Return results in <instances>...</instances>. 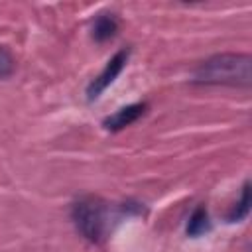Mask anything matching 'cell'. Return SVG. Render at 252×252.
<instances>
[{
	"mask_svg": "<svg viewBox=\"0 0 252 252\" xmlns=\"http://www.w3.org/2000/svg\"><path fill=\"white\" fill-rule=\"evenodd\" d=\"M250 55L220 53L203 61L195 71V81L205 85H238L248 87L252 79Z\"/></svg>",
	"mask_w": 252,
	"mask_h": 252,
	"instance_id": "6da1fadb",
	"label": "cell"
},
{
	"mask_svg": "<svg viewBox=\"0 0 252 252\" xmlns=\"http://www.w3.org/2000/svg\"><path fill=\"white\" fill-rule=\"evenodd\" d=\"M77 230L91 242H98L106 230V203L98 197H83L73 205Z\"/></svg>",
	"mask_w": 252,
	"mask_h": 252,
	"instance_id": "7a4b0ae2",
	"label": "cell"
},
{
	"mask_svg": "<svg viewBox=\"0 0 252 252\" xmlns=\"http://www.w3.org/2000/svg\"><path fill=\"white\" fill-rule=\"evenodd\" d=\"M126 59H128V49H120L108 63H106V67L93 79V83L89 85V89H87V94H89V98L93 100V98H96L116 77H118V73L124 69V65H126Z\"/></svg>",
	"mask_w": 252,
	"mask_h": 252,
	"instance_id": "3957f363",
	"label": "cell"
},
{
	"mask_svg": "<svg viewBox=\"0 0 252 252\" xmlns=\"http://www.w3.org/2000/svg\"><path fill=\"white\" fill-rule=\"evenodd\" d=\"M144 110H146V104H144V102L128 104V106L120 108L118 112H114L112 116L104 118V122H102V124H104V128H106V130L118 132V130H122V128H126V126H130L132 122H136V120L144 114Z\"/></svg>",
	"mask_w": 252,
	"mask_h": 252,
	"instance_id": "277c9868",
	"label": "cell"
},
{
	"mask_svg": "<svg viewBox=\"0 0 252 252\" xmlns=\"http://www.w3.org/2000/svg\"><path fill=\"white\" fill-rule=\"evenodd\" d=\"M116 30H118L116 18L112 14H102L93 24V37L96 41H106V39H110L116 33Z\"/></svg>",
	"mask_w": 252,
	"mask_h": 252,
	"instance_id": "5b68a950",
	"label": "cell"
},
{
	"mask_svg": "<svg viewBox=\"0 0 252 252\" xmlns=\"http://www.w3.org/2000/svg\"><path fill=\"white\" fill-rule=\"evenodd\" d=\"M211 228V222H209V213L207 209L201 205L193 211V215L189 217V222H187V234L189 236H199L203 232H207Z\"/></svg>",
	"mask_w": 252,
	"mask_h": 252,
	"instance_id": "8992f818",
	"label": "cell"
},
{
	"mask_svg": "<svg viewBox=\"0 0 252 252\" xmlns=\"http://www.w3.org/2000/svg\"><path fill=\"white\" fill-rule=\"evenodd\" d=\"M250 211V183L246 181L242 185V193H240V201L234 205V209L230 211L228 215V220L230 222H236V220H242Z\"/></svg>",
	"mask_w": 252,
	"mask_h": 252,
	"instance_id": "52a82bcc",
	"label": "cell"
},
{
	"mask_svg": "<svg viewBox=\"0 0 252 252\" xmlns=\"http://www.w3.org/2000/svg\"><path fill=\"white\" fill-rule=\"evenodd\" d=\"M14 69H16V59H14V55L10 53L8 47L0 45V79L10 77V75L14 73Z\"/></svg>",
	"mask_w": 252,
	"mask_h": 252,
	"instance_id": "ba28073f",
	"label": "cell"
}]
</instances>
